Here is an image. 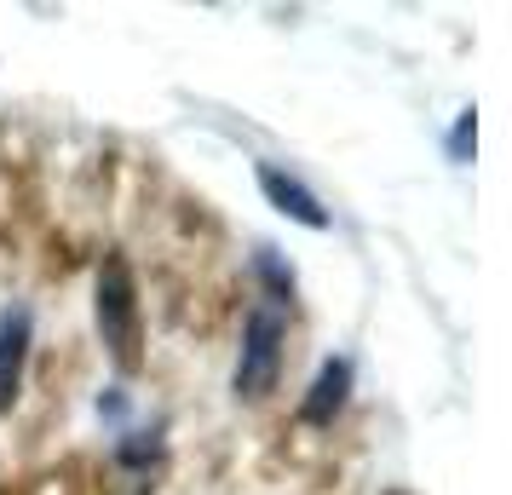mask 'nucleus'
<instances>
[{
	"instance_id": "nucleus-1",
	"label": "nucleus",
	"mask_w": 512,
	"mask_h": 495,
	"mask_svg": "<svg viewBox=\"0 0 512 495\" xmlns=\"http://www.w3.org/2000/svg\"><path fill=\"white\" fill-rule=\"evenodd\" d=\"M98 329L116 363H139V306H133V277L121 260H110L98 277Z\"/></svg>"
},
{
	"instance_id": "nucleus-2",
	"label": "nucleus",
	"mask_w": 512,
	"mask_h": 495,
	"mask_svg": "<svg viewBox=\"0 0 512 495\" xmlns=\"http://www.w3.org/2000/svg\"><path fill=\"white\" fill-rule=\"evenodd\" d=\"M277 363H282V317L271 306L248 311V329H242V363H236V392L242 398H259L271 392L277 380Z\"/></svg>"
},
{
	"instance_id": "nucleus-3",
	"label": "nucleus",
	"mask_w": 512,
	"mask_h": 495,
	"mask_svg": "<svg viewBox=\"0 0 512 495\" xmlns=\"http://www.w3.org/2000/svg\"><path fill=\"white\" fill-rule=\"evenodd\" d=\"M259 185H265V196H271V202L288 213V219H300V225H311V231H323V225H328L323 202H317V196H311V190L294 179V173H282V167L259 162Z\"/></svg>"
},
{
	"instance_id": "nucleus-4",
	"label": "nucleus",
	"mask_w": 512,
	"mask_h": 495,
	"mask_svg": "<svg viewBox=\"0 0 512 495\" xmlns=\"http://www.w3.org/2000/svg\"><path fill=\"white\" fill-rule=\"evenodd\" d=\"M29 311L12 306L6 317H0V409L12 403V392H18V375H24V357H29Z\"/></svg>"
},
{
	"instance_id": "nucleus-5",
	"label": "nucleus",
	"mask_w": 512,
	"mask_h": 495,
	"mask_svg": "<svg viewBox=\"0 0 512 495\" xmlns=\"http://www.w3.org/2000/svg\"><path fill=\"white\" fill-rule=\"evenodd\" d=\"M351 392V363L346 357H328L323 369H317V380H311V398H305V421H328L340 403H346Z\"/></svg>"
},
{
	"instance_id": "nucleus-6",
	"label": "nucleus",
	"mask_w": 512,
	"mask_h": 495,
	"mask_svg": "<svg viewBox=\"0 0 512 495\" xmlns=\"http://www.w3.org/2000/svg\"><path fill=\"white\" fill-rule=\"evenodd\" d=\"M259 271H265V283L277 288V294H294V277L277 265V254H271V248H259Z\"/></svg>"
},
{
	"instance_id": "nucleus-7",
	"label": "nucleus",
	"mask_w": 512,
	"mask_h": 495,
	"mask_svg": "<svg viewBox=\"0 0 512 495\" xmlns=\"http://www.w3.org/2000/svg\"><path fill=\"white\" fill-rule=\"evenodd\" d=\"M466 144H472V110L461 116V127H455V139H449V150H455V156H466Z\"/></svg>"
}]
</instances>
